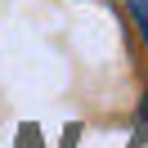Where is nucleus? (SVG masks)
<instances>
[{"instance_id": "f257e3e1", "label": "nucleus", "mask_w": 148, "mask_h": 148, "mask_svg": "<svg viewBox=\"0 0 148 148\" xmlns=\"http://www.w3.org/2000/svg\"><path fill=\"white\" fill-rule=\"evenodd\" d=\"M130 14H135L139 32H144V40H148V0H130Z\"/></svg>"}, {"instance_id": "f03ea898", "label": "nucleus", "mask_w": 148, "mask_h": 148, "mask_svg": "<svg viewBox=\"0 0 148 148\" xmlns=\"http://www.w3.org/2000/svg\"><path fill=\"white\" fill-rule=\"evenodd\" d=\"M130 148H148V112H144V121H139V135H135Z\"/></svg>"}]
</instances>
